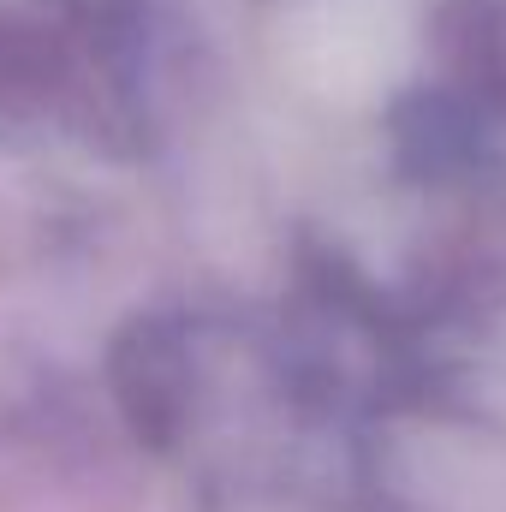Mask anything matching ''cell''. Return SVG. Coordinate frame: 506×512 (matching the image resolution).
<instances>
[{
    "label": "cell",
    "mask_w": 506,
    "mask_h": 512,
    "mask_svg": "<svg viewBox=\"0 0 506 512\" xmlns=\"http://www.w3.org/2000/svg\"><path fill=\"white\" fill-rule=\"evenodd\" d=\"M84 60V12L72 0H0V120L54 108Z\"/></svg>",
    "instance_id": "6da1fadb"
}]
</instances>
